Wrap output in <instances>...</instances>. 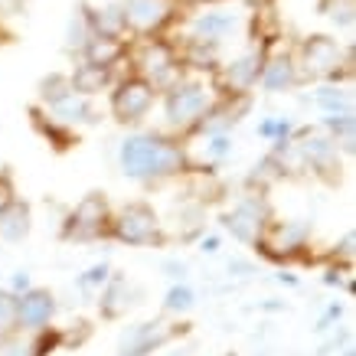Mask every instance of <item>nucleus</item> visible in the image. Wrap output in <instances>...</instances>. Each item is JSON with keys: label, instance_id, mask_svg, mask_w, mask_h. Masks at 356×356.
<instances>
[{"label": "nucleus", "instance_id": "nucleus-1", "mask_svg": "<svg viewBox=\"0 0 356 356\" xmlns=\"http://www.w3.org/2000/svg\"><path fill=\"white\" fill-rule=\"evenodd\" d=\"M121 170L131 180H161L186 170V154L163 134H131L121 140Z\"/></svg>", "mask_w": 356, "mask_h": 356}, {"label": "nucleus", "instance_id": "nucleus-2", "mask_svg": "<svg viewBox=\"0 0 356 356\" xmlns=\"http://www.w3.org/2000/svg\"><path fill=\"white\" fill-rule=\"evenodd\" d=\"M163 108H167V121L173 128H193L213 108V92L203 82H173Z\"/></svg>", "mask_w": 356, "mask_h": 356}, {"label": "nucleus", "instance_id": "nucleus-3", "mask_svg": "<svg viewBox=\"0 0 356 356\" xmlns=\"http://www.w3.org/2000/svg\"><path fill=\"white\" fill-rule=\"evenodd\" d=\"M154 95H157V88H154L147 79H124V82L111 92V115H115L121 124H134V121H140L151 111Z\"/></svg>", "mask_w": 356, "mask_h": 356}, {"label": "nucleus", "instance_id": "nucleus-4", "mask_svg": "<svg viewBox=\"0 0 356 356\" xmlns=\"http://www.w3.org/2000/svg\"><path fill=\"white\" fill-rule=\"evenodd\" d=\"M115 238L128 242V245H151L161 238V222L147 203H131L121 209L118 222H115Z\"/></svg>", "mask_w": 356, "mask_h": 356}, {"label": "nucleus", "instance_id": "nucleus-5", "mask_svg": "<svg viewBox=\"0 0 356 356\" xmlns=\"http://www.w3.org/2000/svg\"><path fill=\"white\" fill-rule=\"evenodd\" d=\"M138 69H140V79H147L154 88H167L177 82V72H180V63L173 49L163 40H151V43L140 46L138 53Z\"/></svg>", "mask_w": 356, "mask_h": 356}, {"label": "nucleus", "instance_id": "nucleus-6", "mask_svg": "<svg viewBox=\"0 0 356 356\" xmlns=\"http://www.w3.org/2000/svg\"><path fill=\"white\" fill-rule=\"evenodd\" d=\"M304 76L311 79H337V69L343 65V49L330 36H311L301 46Z\"/></svg>", "mask_w": 356, "mask_h": 356}, {"label": "nucleus", "instance_id": "nucleus-7", "mask_svg": "<svg viewBox=\"0 0 356 356\" xmlns=\"http://www.w3.org/2000/svg\"><path fill=\"white\" fill-rule=\"evenodd\" d=\"M124 30L134 33H161L173 17V0H128L121 3Z\"/></svg>", "mask_w": 356, "mask_h": 356}, {"label": "nucleus", "instance_id": "nucleus-8", "mask_svg": "<svg viewBox=\"0 0 356 356\" xmlns=\"http://www.w3.org/2000/svg\"><path fill=\"white\" fill-rule=\"evenodd\" d=\"M105 222H108V203H105L98 193H92V196H86V200L76 206V213H72V219H69L65 236L79 238V242H88V238L102 236Z\"/></svg>", "mask_w": 356, "mask_h": 356}, {"label": "nucleus", "instance_id": "nucleus-9", "mask_svg": "<svg viewBox=\"0 0 356 356\" xmlns=\"http://www.w3.org/2000/svg\"><path fill=\"white\" fill-rule=\"evenodd\" d=\"M265 219H268V206L261 203V200H255V196H248L232 213H226V229L238 242H259Z\"/></svg>", "mask_w": 356, "mask_h": 356}, {"label": "nucleus", "instance_id": "nucleus-10", "mask_svg": "<svg viewBox=\"0 0 356 356\" xmlns=\"http://www.w3.org/2000/svg\"><path fill=\"white\" fill-rule=\"evenodd\" d=\"M170 337H177V327L163 324V321H151V324L131 327L121 337V356H151L157 346H163Z\"/></svg>", "mask_w": 356, "mask_h": 356}, {"label": "nucleus", "instance_id": "nucleus-11", "mask_svg": "<svg viewBox=\"0 0 356 356\" xmlns=\"http://www.w3.org/2000/svg\"><path fill=\"white\" fill-rule=\"evenodd\" d=\"M56 314V298L46 288H26L23 298H17V327L43 330Z\"/></svg>", "mask_w": 356, "mask_h": 356}, {"label": "nucleus", "instance_id": "nucleus-12", "mask_svg": "<svg viewBox=\"0 0 356 356\" xmlns=\"http://www.w3.org/2000/svg\"><path fill=\"white\" fill-rule=\"evenodd\" d=\"M242 26V17L229 10H206L193 20V40H203V43L219 46L222 40H229L232 33Z\"/></svg>", "mask_w": 356, "mask_h": 356}, {"label": "nucleus", "instance_id": "nucleus-13", "mask_svg": "<svg viewBox=\"0 0 356 356\" xmlns=\"http://www.w3.org/2000/svg\"><path fill=\"white\" fill-rule=\"evenodd\" d=\"M261 63H265L261 53H245V56H238V59H232L229 65H222V79L232 88V95H242V92H248V88L259 82Z\"/></svg>", "mask_w": 356, "mask_h": 356}, {"label": "nucleus", "instance_id": "nucleus-14", "mask_svg": "<svg viewBox=\"0 0 356 356\" xmlns=\"http://www.w3.org/2000/svg\"><path fill=\"white\" fill-rule=\"evenodd\" d=\"M261 88L265 92H288V88L301 79V72H298V63H294V56L281 53L275 56V59H268V63H261Z\"/></svg>", "mask_w": 356, "mask_h": 356}, {"label": "nucleus", "instance_id": "nucleus-15", "mask_svg": "<svg viewBox=\"0 0 356 356\" xmlns=\"http://www.w3.org/2000/svg\"><path fill=\"white\" fill-rule=\"evenodd\" d=\"M69 82H72V88H76L79 95H98L102 88H108L111 82V65H98L92 63V59H86L82 65H76V72L69 76Z\"/></svg>", "mask_w": 356, "mask_h": 356}, {"label": "nucleus", "instance_id": "nucleus-16", "mask_svg": "<svg viewBox=\"0 0 356 356\" xmlns=\"http://www.w3.org/2000/svg\"><path fill=\"white\" fill-rule=\"evenodd\" d=\"M26 232H30V206L20 200L0 206V238L20 242V238H26Z\"/></svg>", "mask_w": 356, "mask_h": 356}, {"label": "nucleus", "instance_id": "nucleus-17", "mask_svg": "<svg viewBox=\"0 0 356 356\" xmlns=\"http://www.w3.org/2000/svg\"><path fill=\"white\" fill-rule=\"evenodd\" d=\"M49 108H53L56 121H63V124H88V121H95V108L88 105V95H79V92H69Z\"/></svg>", "mask_w": 356, "mask_h": 356}, {"label": "nucleus", "instance_id": "nucleus-18", "mask_svg": "<svg viewBox=\"0 0 356 356\" xmlns=\"http://www.w3.org/2000/svg\"><path fill=\"white\" fill-rule=\"evenodd\" d=\"M82 53H86V59H92V63H98V65H115L121 56H124V43H121L118 36L92 33L88 43L82 46Z\"/></svg>", "mask_w": 356, "mask_h": 356}, {"label": "nucleus", "instance_id": "nucleus-19", "mask_svg": "<svg viewBox=\"0 0 356 356\" xmlns=\"http://www.w3.org/2000/svg\"><path fill=\"white\" fill-rule=\"evenodd\" d=\"M307 222H284V226L271 229V242L265 248H278L275 255H284V252H298L307 242Z\"/></svg>", "mask_w": 356, "mask_h": 356}, {"label": "nucleus", "instance_id": "nucleus-20", "mask_svg": "<svg viewBox=\"0 0 356 356\" xmlns=\"http://www.w3.org/2000/svg\"><path fill=\"white\" fill-rule=\"evenodd\" d=\"M301 157L311 167H321V170H327V167H334L337 163V144L330 138H311L301 144Z\"/></svg>", "mask_w": 356, "mask_h": 356}, {"label": "nucleus", "instance_id": "nucleus-21", "mask_svg": "<svg viewBox=\"0 0 356 356\" xmlns=\"http://www.w3.org/2000/svg\"><path fill=\"white\" fill-rule=\"evenodd\" d=\"M186 65H193L200 72H213L219 69V56H216V46L213 43H203V40H193L190 36V46H186Z\"/></svg>", "mask_w": 356, "mask_h": 356}, {"label": "nucleus", "instance_id": "nucleus-22", "mask_svg": "<svg viewBox=\"0 0 356 356\" xmlns=\"http://www.w3.org/2000/svg\"><path fill=\"white\" fill-rule=\"evenodd\" d=\"M124 291H128V281L124 278H115L108 284V291L102 294V314H105V317H118L131 304V301H124Z\"/></svg>", "mask_w": 356, "mask_h": 356}, {"label": "nucleus", "instance_id": "nucleus-23", "mask_svg": "<svg viewBox=\"0 0 356 356\" xmlns=\"http://www.w3.org/2000/svg\"><path fill=\"white\" fill-rule=\"evenodd\" d=\"M314 102L324 108V115H330V111H350V92H346V88H340V86L317 88Z\"/></svg>", "mask_w": 356, "mask_h": 356}, {"label": "nucleus", "instance_id": "nucleus-24", "mask_svg": "<svg viewBox=\"0 0 356 356\" xmlns=\"http://www.w3.org/2000/svg\"><path fill=\"white\" fill-rule=\"evenodd\" d=\"M69 92H76L72 88V82H69V76H49L40 82V98H43L46 105H56L59 98H65Z\"/></svg>", "mask_w": 356, "mask_h": 356}, {"label": "nucleus", "instance_id": "nucleus-25", "mask_svg": "<svg viewBox=\"0 0 356 356\" xmlns=\"http://www.w3.org/2000/svg\"><path fill=\"white\" fill-rule=\"evenodd\" d=\"M88 36H92V23H88V13H76L72 20H69V33H65V40H69V49H82L88 43Z\"/></svg>", "mask_w": 356, "mask_h": 356}, {"label": "nucleus", "instance_id": "nucleus-26", "mask_svg": "<svg viewBox=\"0 0 356 356\" xmlns=\"http://www.w3.org/2000/svg\"><path fill=\"white\" fill-rule=\"evenodd\" d=\"M167 311H190L193 307V291L186 288V284H173L170 291H167Z\"/></svg>", "mask_w": 356, "mask_h": 356}, {"label": "nucleus", "instance_id": "nucleus-27", "mask_svg": "<svg viewBox=\"0 0 356 356\" xmlns=\"http://www.w3.org/2000/svg\"><path fill=\"white\" fill-rule=\"evenodd\" d=\"M13 327H17V298L0 294V334H10Z\"/></svg>", "mask_w": 356, "mask_h": 356}, {"label": "nucleus", "instance_id": "nucleus-28", "mask_svg": "<svg viewBox=\"0 0 356 356\" xmlns=\"http://www.w3.org/2000/svg\"><path fill=\"white\" fill-rule=\"evenodd\" d=\"M291 131V121L288 118H271V121H261L259 124V134L261 138H275V140H284Z\"/></svg>", "mask_w": 356, "mask_h": 356}, {"label": "nucleus", "instance_id": "nucleus-29", "mask_svg": "<svg viewBox=\"0 0 356 356\" xmlns=\"http://www.w3.org/2000/svg\"><path fill=\"white\" fill-rule=\"evenodd\" d=\"M105 278H108V265H95V268H88L86 275L79 278V288L88 291V288H95V284H105Z\"/></svg>", "mask_w": 356, "mask_h": 356}, {"label": "nucleus", "instance_id": "nucleus-30", "mask_svg": "<svg viewBox=\"0 0 356 356\" xmlns=\"http://www.w3.org/2000/svg\"><path fill=\"white\" fill-rule=\"evenodd\" d=\"M0 356H33V346L23 343L20 337H7L3 346H0Z\"/></svg>", "mask_w": 356, "mask_h": 356}, {"label": "nucleus", "instance_id": "nucleus-31", "mask_svg": "<svg viewBox=\"0 0 356 356\" xmlns=\"http://www.w3.org/2000/svg\"><path fill=\"white\" fill-rule=\"evenodd\" d=\"M229 151H232V140H229L226 134H213V140H209V157H213V161H222Z\"/></svg>", "mask_w": 356, "mask_h": 356}, {"label": "nucleus", "instance_id": "nucleus-32", "mask_svg": "<svg viewBox=\"0 0 356 356\" xmlns=\"http://www.w3.org/2000/svg\"><path fill=\"white\" fill-rule=\"evenodd\" d=\"M26 288H30V275H26V271H17V275H13V291H26Z\"/></svg>", "mask_w": 356, "mask_h": 356}, {"label": "nucleus", "instance_id": "nucleus-33", "mask_svg": "<svg viewBox=\"0 0 356 356\" xmlns=\"http://www.w3.org/2000/svg\"><path fill=\"white\" fill-rule=\"evenodd\" d=\"M340 252H343V259H353V232H346V236H343V245H340Z\"/></svg>", "mask_w": 356, "mask_h": 356}, {"label": "nucleus", "instance_id": "nucleus-34", "mask_svg": "<svg viewBox=\"0 0 356 356\" xmlns=\"http://www.w3.org/2000/svg\"><path fill=\"white\" fill-rule=\"evenodd\" d=\"M216 248H219V238H216V236L203 238V252H216Z\"/></svg>", "mask_w": 356, "mask_h": 356}, {"label": "nucleus", "instance_id": "nucleus-35", "mask_svg": "<svg viewBox=\"0 0 356 356\" xmlns=\"http://www.w3.org/2000/svg\"><path fill=\"white\" fill-rule=\"evenodd\" d=\"M200 3H213V0H200Z\"/></svg>", "mask_w": 356, "mask_h": 356}, {"label": "nucleus", "instance_id": "nucleus-36", "mask_svg": "<svg viewBox=\"0 0 356 356\" xmlns=\"http://www.w3.org/2000/svg\"><path fill=\"white\" fill-rule=\"evenodd\" d=\"M346 356H353V350H346Z\"/></svg>", "mask_w": 356, "mask_h": 356}]
</instances>
